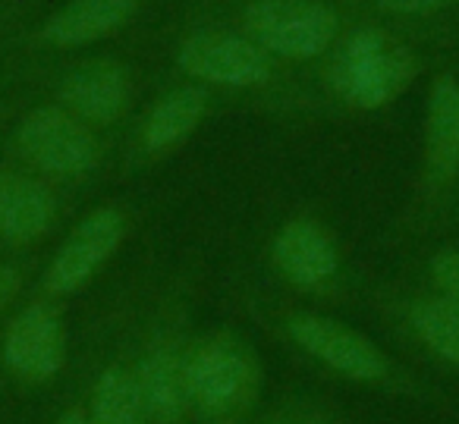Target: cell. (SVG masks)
<instances>
[{
  "label": "cell",
  "mask_w": 459,
  "mask_h": 424,
  "mask_svg": "<svg viewBox=\"0 0 459 424\" xmlns=\"http://www.w3.org/2000/svg\"><path fill=\"white\" fill-rule=\"evenodd\" d=\"M459 0H377V7L396 16H428L456 7Z\"/></svg>",
  "instance_id": "19"
},
{
  "label": "cell",
  "mask_w": 459,
  "mask_h": 424,
  "mask_svg": "<svg viewBox=\"0 0 459 424\" xmlns=\"http://www.w3.org/2000/svg\"><path fill=\"white\" fill-rule=\"evenodd\" d=\"M412 76V64L403 48L381 32H359L346 41L333 66V85L350 104L375 110L390 104Z\"/></svg>",
  "instance_id": "1"
},
{
  "label": "cell",
  "mask_w": 459,
  "mask_h": 424,
  "mask_svg": "<svg viewBox=\"0 0 459 424\" xmlns=\"http://www.w3.org/2000/svg\"><path fill=\"white\" fill-rule=\"evenodd\" d=\"M274 261L296 286H321L337 273V248L312 221H293L274 242Z\"/></svg>",
  "instance_id": "10"
},
{
  "label": "cell",
  "mask_w": 459,
  "mask_h": 424,
  "mask_svg": "<svg viewBox=\"0 0 459 424\" xmlns=\"http://www.w3.org/2000/svg\"><path fill=\"white\" fill-rule=\"evenodd\" d=\"M183 380L189 402H195L204 415H223L249 402L258 386V368L243 342L221 336L192 355V361L183 368Z\"/></svg>",
  "instance_id": "3"
},
{
  "label": "cell",
  "mask_w": 459,
  "mask_h": 424,
  "mask_svg": "<svg viewBox=\"0 0 459 424\" xmlns=\"http://www.w3.org/2000/svg\"><path fill=\"white\" fill-rule=\"evenodd\" d=\"M425 160L428 173L446 183L459 173V82L437 79L425 110Z\"/></svg>",
  "instance_id": "11"
},
{
  "label": "cell",
  "mask_w": 459,
  "mask_h": 424,
  "mask_svg": "<svg viewBox=\"0 0 459 424\" xmlns=\"http://www.w3.org/2000/svg\"><path fill=\"white\" fill-rule=\"evenodd\" d=\"M135 390H139L142 409L145 418L152 421H173L183 409L186 399V380H183V368L170 359V355L158 352L142 365L139 377H135Z\"/></svg>",
  "instance_id": "15"
},
{
  "label": "cell",
  "mask_w": 459,
  "mask_h": 424,
  "mask_svg": "<svg viewBox=\"0 0 459 424\" xmlns=\"http://www.w3.org/2000/svg\"><path fill=\"white\" fill-rule=\"evenodd\" d=\"M412 324L419 336L440 355L459 365V308L450 299H428L412 311Z\"/></svg>",
  "instance_id": "17"
},
{
  "label": "cell",
  "mask_w": 459,
  "mask_h": 424,
  "mask_svg": "<svg viewBox=\"0 0 459 424\" xmlns=\"http://www.w3.org/2000/svg\"><path fill=\"white\" fill-rule=\"evenodd\" d=\"M126 223L117 208H98L70 233V239L54 255L51 267L45 273V283L51 292H73L85 286L95 271L117 252L123 242Z\"/></svg>",
  "instance_id": "6"
},
{
  "label": "cell",
  "mask_w": 459,
  "mask_h": 424,
  "mask_svg": "<svg viewBox=\"0 0 459 424\" xmlns=\"http://www.w3.org/2000/svg\"><path fill=\"white\" fill-rule=\"evenodd\" d=\"M126 73L114 60H85L64 82V104L89 123H114L126 108Z\"/></svg>",
  "instance_id": "9"
},
{
  "label": "cell",
  "mask_w": 459,
  "mask_h": 424,
  "mask_svg": "<svg viewBox=\"0 0 459 424\" xmlns=\"http://www.w3.org/2000/svg\"><path fill=\"white\" fill-rule=\"evenodd\" d=\"M54 202L45 186L20 173L0 170V236L10 242H32L51 227Z\"/></svg>",
  "instance_id": "13"
},
{
  "label": "cell",
  "mask_w": 459,
  "mask_h": 424,
  "mask_svg": "<svg viewBox=\"0 0 459 424\" xmlns=\"http://www.w3.org/2000/svg\"><path fill=\"white\" fill-rule=\"evenodd\" d=\"M135 0H70L45 22V39L57 48H82L114 35L133 16Z\"/></svg>",
  "instance_id": "12"
},
{
  "label": "cell",
  "mask_w": 459,
  "mask_h": 424,
  "mask_svg": "<svg viewBox=\"0 0 459 424\" xmlns=\"http://www.w3.org/2000/svg\"><path fill=\"white\" fill-rule=\"evenodd\" d=\"M16 290H20V273H16L13 267L0 264V315H4V308L13 302Z\"/></svg>",
  "instance_id": "20"
},
{
  "label": "cell",
  "mask_w": 459,
  "mask_h": 424,
  "mask_svg": "<svg viewBox=\"0 0 459 424\" xmlns=\"http://www.w3.org/2000/svg\"><path fill=\"white\" fill-rule=\"evenodd\" d=\"M204 117V95L198 89H177L148 114L145 148L148 151H170L186 142Z\"/></svg>",
  "instance_id": "14"
},
{
  "label": "cell",
  "mask_w": 459,
  "mask_h": 424,
  "mask_svg": "<svg viewBox=\"0 0 459 424\" xmlns=\"http://www.w3.org/2000/svg\"><path fill=\"white\" fill-rule=\"evenodd\" d=\"M252 41L287 60H312L337 35V16L318 0H255L246 13Z\"/></svg>",
  "instance_id": "2"
},
{
  "label": "cell",
  "mask_w": 459,
  "mask_h": 424,
  "mask_svg": "<svg viewBox=\"0 0 459 424\" xmlns=\"http://www.w3.org/2000/svg\"><path fill=\"white\" fill-rule=\"evenodd\" d=\"M57 424H85V415L79 409H70V411H64V415L57 418Z\"/></svg>",
  "instance_id": "21"
},
{
  "label": "cell",
  "mask_w": 459,
  "mask_h": 424,
  "mask_svg": "<svg viewBox=\"0 0 459 424\" xmlns=\"http://www.w3.org/2000/svg\"><path fill=\"white\" fill-rule=\"evenodd\" d=\"M4 359L26 380L54 377L66 359V330L60 315L45 305H29L20 311L4 340Z\"/></svg>",
  "instance_id": "8"
},
{
  "label": "cell",
  "mask_w": 459,
  "mask_h": 424,
  "mask_svg": "<svg viewBox=\"0 0 459 424\" xmlns=\"http://www.w3.org/2000/svg\"><path fill=\"white\" fill-rule=\"evenodd\" d=\"M20 148L32 164L54 177H82L98 160L95 135L64 108L32 110L20 126Z\"/></svg>",
  "instance_id": "4"
},
{
  "label": "cell",
  "mask_w": 459,
  "mask_h": 424,
  "mask_svg": "<svg viewBox=\"0 0 459 424\" xmlns=\"http://www.w3.org/2000/svg\"><path fill=\"white\" fill-rule=\"evenodd\" d=\"M290 336L318 361L352 380H377L384 374V359L359 330L321 315L290 317Z\"/></svg>",
  "instance_id": "7"
},
{
  "label": "cell",
  "mask_w": 459,
  "mask_h": 424,
  "mask_svg": "<svg viewBox=\"0 0 459 424\" xmlns=\"http://www.w3.org/2000/svg\"><path fill=\"white\" fill-rule=\"evenodd\" d=\"M434 280L444 290V299L459 308V252H440L434 258Z\"/></svg>",
  "instance_id": "18"
},
{
  "label": "cell",
  "mask_w": 459,
  "mask_h": 424,
  "mask_svg": "<svg viewBox=\"0 0 459 424\" xmlns=\"http://www.w3.org/2000/svg\"><path fill=\"white\" fill-rule=\"evenodd\" d=\"M95 424H145L135 377H129L120 368H110L101 374L95 386V402H91Z\"/></svg>",
  "instance_id": "16"
},
{
  "label": "cell",
  "mask_w": 459,
  "mask_h": 424,
  "mask_svg": "<svg viewBox=\"0 0 459 424\" xmlns=\"http://www.w3.org/2000/svg\"><path fill=\"white\" fill-rule=\"evenodd\" d=\"M179 66L195 79L214 85H233V89L262 85L271 76L268 51L258 41L223 32L192 35L179 48Z\"/></svg>",
  "instance_id": "5"
}]
</instances>
